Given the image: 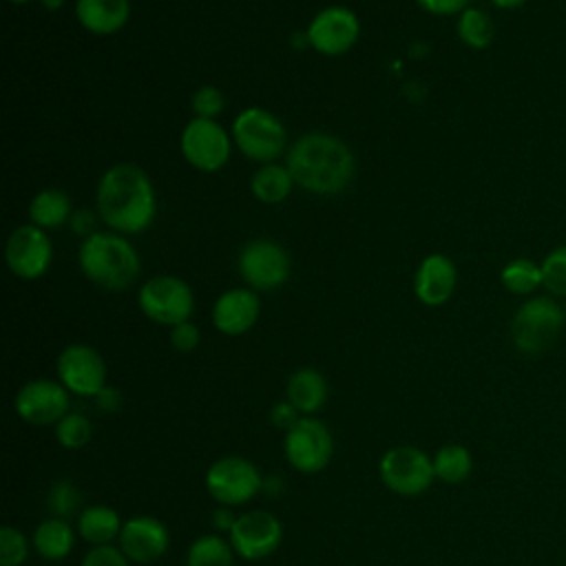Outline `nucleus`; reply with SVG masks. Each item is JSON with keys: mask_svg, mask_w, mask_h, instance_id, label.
Wrapping results in <instances>:
<instances>
[{"mask_svg": "<svg viewBox=\"0 0 566 566\" xmlns=\"http://www.w3.org/2000/svg\"><path fill=\"white\" fill-rule=\"evenodd\" d=\"M42 4H44V9H49V11H57L62 4H64V0H40Z\"/></svg>", "mask_w": 566, "mask_h": 566, "instance_id": "43", "label": "nucleus"}, {"mask_svg": "<svg viewBox=\"0 0 566 566\" xmlns=\"http://www.w3.org/2000/svg\"><path fill=\"white\" fill-rule=\"evenodd\" d=\"M285 396L301 416H312L327 400V380L318 369L301 367L287 378Z\"/></svg>", "mask_w": 566, "mask_h": 566, "instance_id": "21", "label": "nucleus"}, {"mask_svg": "<svg viewBox=\"0 0 566 566\" xmlns=\"http://www.w3.org/2000/svg\"><path fill=\"white\" fill-rule=\"evenodd\" d=\"M294 188V177L287 166L279 164H263L250 181L252 195L263 203H279L283 201Z\"/></svg>", "mask_w": 566, "mask_h": 566, "instance_id": "25", "label": "nucleus"}, {"mask_svg": "<svg viewBox=\"0 0 566 566\" xmlns=\"http://www.w3.org/2000/svg\"><path fill=\"white\" fill-rule=\"evenodd\" d=\"M46 506H49L51 515L69 520L77 511V506H80V491H77V486L73 482H69V480H55L51 484V491H49V497H46Z\"/></svg>", "mask_w": 566, "mask_h": 566, "instance_id": "32", "label": "nucleus"}, {"mask_svg": "<svg viewBox=\"0 0 566 566\" xmlns=\"http://www.w3.org/2000/svg\"><path fill=\"white\" fill-rule=\"evenodd\" d=\"M91 420L80 411H69L57 424H55V438L60 447L64 449H82L91 440Z\"/></svg>", "mask_w": 566, "mask_h": 566, "instance_id": "31", "label": "nucleus"}, {"mask_svg": "<svg viewBox=\"0 0 566 566\" xmlns=\"http://www.w3.org/2000/svg\"><path fill=\"white\" fill-rule=\"evenodd\" d=\"M170 345L175 352L188 354L199 345V329L190 321L170 327Z\"/></svg>", "mask_w": 566, "mask_h": 566, "instance_id": "36", "label": "nucleus"}, {"mask_svg": "<svg viewBox=\"0 0 566 566\" xmlns=\"http://www.w3.org/2000/svg\"><path fill=\"white\" fill-rule=\"evenodd\" d=\"M117 539L122 553L135 564H153L164 557L170 546L166 524L153 515H135L126 520Z\"/></svg>", "mask_w": 566, "mask_h": 566, "instance_id": "17", "label": "nucleus"}, {"mask_svg": "<svg viewBox=\"0 0 566 566\" xmlns=\"http://www.w3.org/2000/svg\"><path fill=\"white\" fill-rule=\"evenodd\" d=\"M287 170L303 190L316 195L343 192L354 179L356 161L352 150L325 133H307L287 150Z\"/></svg>", "mask_w": 566, "mask_h": 566, "instance_id": "2", "label": "nucleus"}, {"mask_svg": "<svg viewBox=\"0 0 566 566\" xmlns=\"http://www.w3.org/2000/svg\"><path fill=\"white\" fill-rule=\"evenodd\" d=\"M261 301L250 287H234L223 292L212 307V323L226 336H241L254 327Z\"/></svg>", "mask_w": 566, "mask_h": 566, "instance_id": "18", "label": "nucleus"}, {"mask_svg": "<svg viewBox=\"0 0 566 566\" xmlns=\"http://www.w3.org/2000/svg\"><path fill=\"white\" fill-rule=\"evenodd\" d=\"M57 378L71 394L95 398L106 387V363L91 345H66L57 356Z\"/></svg>", "mask_w": 566, "mask_h": 566, "instance_id": "13", "label": "nucleus"}, {"mask_svg": "<svg viewBox=\"0 0 566 566\" xmlns=\"http://www.w3.org/2000/svg\"><path fill=\"white\" fill-rule=\"evenodd\" d=\"M73 544H75V531L71 522L64 517L51 515L42 520L33 533V546L38 555L49 562L64 559L71 553Z\"/></svg>", "mask_w": 566, "mask_h": 566, "instance_id": "23", "label": "nucleus"}, {"mask_svg": "<svg viewBox=\"0 0 566 566\" xmlns=\"http://www.w3.org/2000/svg\"><path fill=\"white\" fill-rule=\"evenodd\" d=\"M95 400H97V407L99 409H104V411H115V409H119V405H122V394L115 389V387H104L97 396H95Z\"/></svg>", "mask_w": 566, "mask_h": 566, "instance_id": "39", "label": "nucleus"}, {"mask_svg": "<svg viewBox=\"0 0 566 566\" xmlns=\"http://www.w3.org/2000/svg\"><path fill=\"white\" fill-rule=\"evenodd\" d=\"M378 473L391 493L405 497L424 493L436 480L433 460L422 449L411 444H398L385 451L378 464Z\"/></svg>", "mask_w": 566, "mask_h": 566, "instance_id": "6", "label": "nucleus"}, {"mask_svg": "<svg viewBox=\"0 0 566 566\" xmlns=\"http://www.w3.org/2000/svg\"><path fill=\"white\" fill-rule=\"evenodd\" d=\"M97 212L106 226L122 234L146 230L157 212L148 175L137 164L111 166L97 184Z\"/></svg>", "mask_w": 566, "mask_h": 566, "instance_id": "1", "label": "nucleus"}, {"mask_svg": "<svg viewBox=\"0 0 566 566\" xmlns=\"http://www.w3.org/2000/svg\"><path fill=\"white\" fill-rule=\"evenodd\" d=\"M427 13H433V15H460L467 7H469V0H416Z\"/></svg>", "mask_w": 566, "mask_h": 566, "instance_id": "38", "label": "nucleus"}, {"mask_svg": "<svg viewBox=\"0 0 566 566\" xmlns=\"http://www.w3.org/2000/svg\"><path fill=\"white\" fill-rule=\"evenodd\" d=\"M500 281L511 294L531 296L542 287V265L528 256H517L502 268Z\"/></svg>", "mask_w": 566, "mask_h": 566, "instance_id": "28", "label": "nucleus"}, {"mask_svg": "<svg viewBox=\"0 0 566 566\" xmlns=\"http://www.w3.org/2000/svg\"><path fill=\"white\" fill-rule=\"evenodd\" d=\"M11 2H15V4H27V2H31V0H11Z\"/></svg>", "mask_w": 566, "mask_h": 566, "instance_id": "44", "label": "nucleus"}, {"mask_svg": "<svg viewBox=\"0 0 566 566\" xmlns=\"http://www.w3.org/2000/svg\"><path fill=\"white\" fill-rule=\"evenodd\" d=\"M179 144L186 161L201 172H214L230 159V135L214 119L192 117L181 130Z\"/></svg>", "mask_w": 566, "mask_h": 566, "instance_id": "10", "label": "nucleus"}, {"mask_svg": "<svg viewBox=\"0 0 566 566\" xmlns=\"http://www.w3.org/2000/svg\"><path fill=\"white\" fill-rule=\"evenodd\" d=\"M75 15L80 24L95 35L117 33L130 15L128 0H77Z\"/></svg>", "mask_w": 566, "mask_h": 566, "instance_id": "20", "label": "nucleus"}, {"mask_svg": "<svg viewBox=\"0 0 566 566\" xmlns=\"http://www.w3.org/2000/svg\"><path fill=\"white\" fill-rule=\"evenodd\" d=\"M433 473L444 484H462L473 471V455L464 444L449 442L436 451Z\"/></svg>", "mask_w": 566, "mask_h": 566, "instance_id": "26", "label": "nucleus"}, {"mask_svg": "<svg viewBox=\"0 0 566 566\" xmlns=\"http://www.w3.org/2000/svg\"><path fill=\"white\" fill-rule=\"evenodd\" d=\"M122 526L119 513L106 504H93L77 517V533L91 546L111 544L115 537H119Z\"/></svg>", "mask_w": 566, "mask_h": 566, "instance_id": "22", "label": "nucleus"}, {"mask_svg": "<svg viewBox=\"0 0 566 566\" xmlns=\"http://www.w3.org/2000/svg\"><path fill=\"white\" fill-rule=\"evenodd\" d=\"M80 268L95 285L117 292L135 283L139 274V254L122 234L91 232L80 245Z\"/></svg>", "mask_w": 566, "mask_h": 566, "instance_id": "3", "label": "nucleus"}, {"mask_svg": "<svg viewBox=\"0 0 566 566\" xmlns=\"http://www.w3.org/2000/svg\"><path fill=\"white\" fill-rule=\"evenodd\" d=\"M80 566H128V557L122 553L119 546L102 544L88 548Z\"/></svg>", "mask_w": 566, "mask_h": 566, "instance_id": "35", "label": "nucleus"}, {"mask_svg": "<svg viewBox=\"0 0 566 566\" xmlns=\"http://www.w3.org/2000/svg\"><path fill=\"white\" fill-rule=\"evenodd\" d=\"M270 420L276 429H292L298 420H301V413L298 409L290 402V400H281L276 402L272 409H270Z\"/></svg>", "mask_w": 566, "mask_h": 566, "instance_id": "37", "label": "nucleus"}, {"mask_svg": "<svg viewBox=\"0 0 566 566\" xmlns=\"http://www.w3.org/2000/svg\"><path fill=\"white\" fill-rule=\"evenodd\" d=\"M360 33L358 18L347 7H327L318 11L310 27V46L323 55H340L349 51Z\"/></svg>", "mask_w": 566, "mask_h": 566, "instance_id": "16", "label": "nucleus"}, {"mask_svg": "<svg viewBox=\"0 0 566 566\" xmlns=\"http://www.w3.org/2000/svg\"><path fill=\"white\" fill-rule=\"evenodd\" d=\"M283 539V526L270 511H248L234 520L230 528V544L234 553L248 562L270 557Z\"/></svg>", "mask_w": 566, "mask_h": 566, "instance_id": "12", "label": "nucleus"}, {"mask_svg": "<svg viewBox=\"0 0 566 566\" xmlns=\"http://www.w3.org/2000/svg\"><path fill=\"white\" fill-rule=\"evenodd\" d=\"M283 451L296 471L318 473L334 455V438L318 418L301 416V420L285 431Z\"/></svg>", "mask_w": 566, "mask_h": 566, "instance_id": "9", "label": "nucleus"}, {"mask_svg": "<svg viewBox=\"0 0 566 566\" xmlns=\"http://www.w3.org/2000/svg\"><path fill=\"white\" fill-rule=\"evenodd\" d=\"M137 303L144 316L168 327L186 323L195 312V294L190 285L170 274L148 279L139 290Z\"/></svg>", "mask_w": 566, "mask_h": 566, "instance_id": "7", "label": "nucleus"}, {"mask_svg": "<svg viewBox=\"0 0 566 566\" xmlns=\"http://www.w3.org/2000/svg\"><path fill=\"white\" fill-rule=\"evenodd\" d=\"M69 389L49 378H35L24 382L15 394L18 416L35 427L57 424L69 413Z\"/></svg>", "mask_w": 566, "mask_h": 566, "instance_id": "14", "label": "nucleus"}, {"mask_svg": "<svg viewBox=\"0 0 566 566\" xmlns=\"http://www.w3.org/2000/svg\"><path fill=\"white\" fill-rule=\"evenodd\" d=\"M261 486V471L254 462L241 455H223L206 471V489L210 497L226 506H241L250 502Z\"/></svg>", "mask_w": 566, "mask_h": 566, "instance_id": "8", "label": "nucleus"}, {"mask_svg": "<svg viewBox=\"0 0 566 566\" xmlns=\"http://www.w3.org/2000/svg\"><path fill=\"white\" fill-rule=\"evenodd\" d=\"M234 548L217 533L197 537L186 553V566H232Z\"/></svg>", "mask_w": 566, "mask_h": 566, "instance_id": "27", "label": "nucleus"}, {"mask_svg": "<svg viewBox=\"0 0 566 566\" xmlns=\"http://www.w3.org/2000/svg\"><path fill=\"white\" fill-rule=\"evenodd\" d=\"M239 272L250 290L270 292L287 281L290 256L279 243L270 239H254L245 243L239 254Z\"/></svg>", "mask_w": 566, "mask_h": 566, "instance_id": "11", "label": "nucleus"}, {"mask_svg": "<svg viewBox=\"0 0 566 566\" xmlns=\"http://www.w3.org/2000/svg\"><path fill=\"white\" fill-rule=\"evenodd\" d=\"M458 270L447 254H429L416 270L413 292L420 303L438 307L447 303L455 290Z\"/></svg>", "mask_w": 566, "mask_h": 566, "instance_id": "19", "label": "nucleus"}, {"mask_svg": "<svg viewBox=\"0 0 566 566\" xmlns=\"http://www.w3.org/2000/svg\"><path fill=\"white\" fill-rule=\"evenodd\" d=\"M232 139L248 159L270 164L285 148V126L270 111L252 106L234 117Z\"/></svg>", "mask_w": 566, "mask_h": 566, "instance_id": "5", "label": "nucleus"}, {"mask_svg": "<svg viewBox=\"0 0 566 566\" xmlns=\"http://www.w3.org/2000/svg\"><path fill=\"white\" fill-rule=\"evenodd\" d=\"M95 223V214L88 212V210H77L71 214V228L77 232V234H84V239L88 237V230L93 228Z\"/></svg>", "mask_w": 566, "mask_h": 566, "instance_id": "40", "label": "nucleus"}, {"mask_svg": "<svg viewBox=\"0 0 566 566\" xmlns=\"http://www.w3.org/2000/svg\"><path fill=\"white\" fill-rule=\"evenodd\" d=\"M542 287L557 298L566 296V243L553 248L542 259Z\"/></svg>", "mask_w": 566, "mask_h": 566, "instance_id": "30", "label": "nucleus"}, {"mask_svg": "<svg viewBox=\"0 0 566 566\" xmlns=\"http://www.w3.org/2000/svg\"><path fill=\"white\" fill-rule=\"evenodd\" d=\"M190 106L195 111L197 117H203V119H214L223 106H226V97L219 88L214 86H201L199 91H195L192 99H190Z\"/></svg>", "mask_w": 566, "mask_h": 566, "instance_id": "34", "label": "nucleus"}, {"mask_svg": "<svg viewBox=\"0 0 566 566\" xmlns=\"http://www.w3.org/2000/svg\"><path fill=\"white\" fill-rule=\"evenodd\" d=\"M458 38L469 49H486L495 38V24L486 11L467 7L458 18Z\"/></svg>", "mask_w": 566, "mask_h": 566, "instance_id": "29", "label": "nucleus"}, {"mask_svg": "<svg viewBox=\"0 0 566 566\" xmlns=\"http://www.w3.org/2000/svg\"><path fill=\"white\" fill-rule=\"evenodd\" d=\"M4 259L9 270L18 279H27V281L40 279L49 270L53 259L51 239L42 228L33 223L18 226L7 239Z\"/></svg>", "mask_w": 566, "mask_h": 566, "instance_id": "15", "label": "nucleus"}, {"mask_svg": "<svg viewBox=\"0 0 566 566\" xmlns=\"http://www.w3.org/2000/svg\"><path fill=\"white\" fill-rule=\"evenodd\" d=\"M564 323V310L553 296H528L513 314L511 340L517 352L537 356L553 347Z\"/></svg>", "mask_w": 566, "mask_h": 566, "instance_id": "4", "label": "nucleus"}, {"mask_svg": "<svg viewBox=\"0 0 566 566\" xmlns=\"http://www.w3.org/2000/svg\"><path fill=\"white\" fill-rule=\"evenodd\" d=\"M234 520L237 517L230 511H226V509H219V511L212 513V526L217 531H230L234 526Z\"/></svg>", "mask_w": 566, "mask_h": 566, "instance_id": "41", "label": "nucleus"}, {"mask_svg": "<svg viewBox=\"0 0 566 566\" xmlns=\"http://www.w3.org/2000/svg\"><path fill=\"white\" fill-rule=\"evenodd\" d=\"M29 555V542L15 526L0 528V566H22Z\"/></svg>", "mask_w": 566, "mask_h": 566, "instance_id": "33", "label": "nucleus"}, {"mask_svg": "<svg viewBox=\"0 0 566 566\" xmlns=\"http://www.w3.org/2000/svg\"><path fill=\"white\" fill-rule=\"evenodd\" d=\"M528 0H491V4L493 7H497V9H520L522 4H526Z\"/></svg>", "mask_w": 566, "mask_h": 566, "instance_id": "42", "label": "nucleus"}, {"mask_svg": "<svg viewBox=\"0 0 566 566\" xmlns=\"http://www.w3.org/2000/svg\"><path fill=\"white\" fill-rule=\"evenodd\" d=\"M71 214H73L71 197L64 190H57V188L40 190L29 203L31 223L42 228V230L64 226L71 219Z\"/></svg>", "mask_w": 566, "mask_h": 566, "instance_id": "24", "label": "nucleus"}]
</instances>
